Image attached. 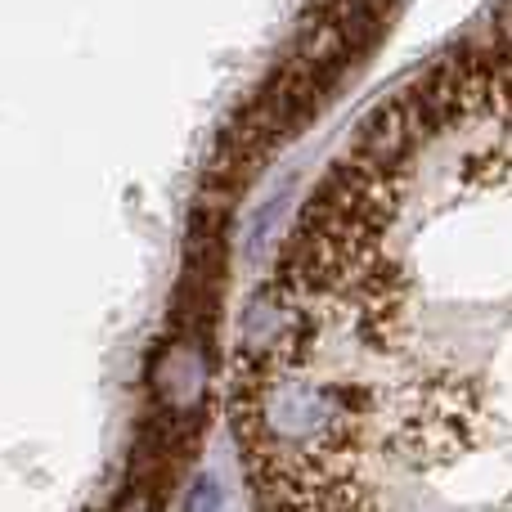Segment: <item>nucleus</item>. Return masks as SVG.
<instances>
[{
    "instance_id": "f257e3e1",
    "label": "nucleus",
    "mask_w": 512,
    "mask_h": 512,
    "mask_svg": "<svg viewBox=\"0 0 512 512\" xmlns=\"http://www.w3.org/2000/svg\"><path fill=\"white\" fill-rule=\"evenodd\" d=\"M243 400L274 512H512V27L337 162Z\"/></svg>"
}]
</instances>
